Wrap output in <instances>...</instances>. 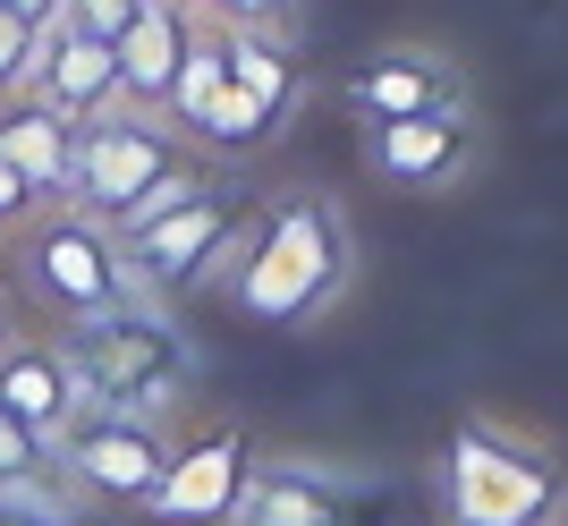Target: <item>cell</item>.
Here are the masks:
<instances>
[{"label":"cell","mask_w":568,"mask_h":526,"mask_svg":"<svg viewBox=\"0 0 568 526\" xmlns=\"http://www.w3.org/2000/svg\"><path fill=\"white\" fill-rule=\"evenodd\" d=\"M0 162L18 170L26 188H34V204H69V179H77V120H60L51 102L18 94L0 102Z\"/></svg>","instance_id":"obj_15"},{"label":"cell","mask_w":568,"mask_h":526,"mask_svg":"<svg viewBox=\"0 0 568 526\" xmlns=\"http://www.w3.org/2000/svg\"><path fill=\"white\" fill-rule=\"evenodd\" d=\"M221 77H230V102L246 111V144H255V153L281 136V128L297 120V102H306L297 34H221Z\"/></svg>","instance_id":"obj_12"},{"label":"cell","mask_w":568,"mask_h":526,"mask_svg":"<svg viewBox=\"0 0 568 526\" xmlns=\"http://www.w3.org/2000/svg\"><path fill=\"white\" fill-rule=\"evenodd\" d=\"M442 526H568V451L518 416L467 407L442 442Z\"/></svg>","instance_id":"obj_2"},{"label":"cell","mask_w":568,"mask_h":526,"mask_svg":"<svg viewBox=\"0 0 568 526\" xmlns=\"http://www.w3.org/2000/svg\"><path fill=\"white\" fill-rule=\"evenodd\" d=\"M187 43H195V18H179V9H144L128 34H119V102L128 111H162L170 85H179V69H187Z\"/></svg>","instance_id":"obj_16"},{"label":"cell","mask_w":568,"mask_h":526,"mask_svg":"<svg viewBox=\"0 0 568 526\" xmlns=\"http://www.w3.org/2000/svg\"><path fill=\"white\" fill-rule=\"evenodd\" d=\"M34 102H51L60 120H102V111H119V51L94 43V34H77V26H51L43 34V60H34V85H26Z\"/></svg>","instance_id":"obj_14"},{"label":"cell","mask_w":568,"mask_h":526,"mask_svg":"<svg viewBox=\"0 0 568 526\" xmlns=\"http://www.w3.org/2000/svg\"><path fill=\"white\" fill-rule=\"evenodd\" d=\"M60 348H69V374L85 391V407L153 416V425H179L195 407V383H204L195 340L153 297H136V306H119V314H94V323H69Z\"/></svg>","instance_id":"obj_3"},{"label":"cell","mask_w":568,"mask_h":526,"mask_svg":"<svg viewBox=\"0 0 568 526\" xmlns=\"http://www.w3.org/2000/svg\"><path fill=\"white\" fill-rule=\"evenodd\" d=\"M9 340H18V289L0 281V348H9Z\"/></svg>","instance_id":"obj_23"},{"label":"cell","mask_w":568,"mask_h":526,"mask_svg":"<svg viewBox=\"0 0 568 526\" xmlns=\"http://www.w3.org/2000/svg\"><path fill=\"white\" fill-rule=\"evenodd\" d=\"M18 289L60 323V332L144 297V281H136V263H128V246H119V230L94 221V213H77V204H51V213H34L18 230Z\"/></svg>","instance_id":"obj_4"},{"label":"cell","mask_w":568,"mask_h":526,"mask_svg":"<svg viewBox=\"0 0 568 526\" xmlns=\"http://www.w3.org/2000/svg\"><path fill=\"white\" fill-rule=\"evenodd\" d=\"M458 102H467V69H458V51H442V43H382L339 77V111H348L356 128L425 120V111H458Z\"/></svg>","instance_id":"obj_10"},{"label":"cell","mask_w":568,"mask_h":526,"mask_svg":"<svg viewBox=\"0 0 568 526\" xmlns=\"http://www.w3.org/2000/svg\"><path fill=\"white\" fill-rule=\"evenodd\" d=\"M18 26H34V34H51V26H69V0H0Z\"/></svg>","instance_id":"obj_22"},{"label":"cell","mask_w":568,"mask_h":526,"mask_svg":"<svg viewBox=\"0 0 568 526\" xmlns=\"http://www.w3.org/2000/svg\"><path fill=\"white\" fill-rule=\"evenodd\" d=\"M399 484L348 458H306V451H263L255 484L230 526H390Z\"/></svg>","instance_id":"obj_7"},{"label":"cell","mask_w":568,"mask_h":526,"mask_svg":"<svg viewBox=\"0 0 568 526\" xmlns=\"http://www.w3.org/2000/svg\"><path fill=\"white\" fill-rule=\"evenodd\" d=\"M34 60H43V34L0 9V102H18L26 85H34Z\"/></svg>","instance_id":"obj_19"},{"label":"cell","mask_w":568,"mask_h":526,"mask_svg":"<svg viewBox=\"0 0 568 526\" xmlns=\"http://www.w3.org/2000/svg\"><path fill=\"white\" fill-rule=\"evenodd\" d=\"M0 526H77V518H9V509H0Z\"/></svg>","instance_id":"obj_24"},{"label":"cell","mask_w":568,"mask_h":526,"mask_svg":"<svg viewBox=\"0 0 568 526\" xmlns=\"http://www.w3.org/2000/svg\"><path fill=\"white\" fill-rule=\"evenodd\" d=\"M144 9H179V18H195V0H144Z\"/></svg>","instance_id":"obj_25"},{"label":"cell","mask_w":568,"mask_h":526,"mask_svg":"<svg viewBox=\"0 0 568 526\" xmlns=\"http://www.w3.org/2000/svg\"><path fill=\"white\" fill-rule=\"evenodd\" d=\"M221 94V34L204 18H195V43H187V69H179V85H170V102H162V120L170 128H195L204 120V102Z\"/></svg>","instance_id":"obj_17"},{"label":"cell","mask_w":568,"mask_h":526,"mask_svg":"<svg viewBox=\"0 0 568 526\" xmlns=\"http://www.w3.org/2000/svg\"><path fill=\"white\" fill-rule=\"evenodd\" d=\"M179 170H187V128H170L162 111H128V102H119V111L77 128L69 204L111 221V230H128V221L153 204V188H170Z\"/></svg>","instance_id":"obj_6"},{"label":"cell","mask_w":568,"mask_h":526,"mask_svg":"<svg viewBox=\"0 0 568 526\" xmlns=\"http://www.w3.org/2000/svg\"><path fill=\"white\" fill-rule=\"evenodd\" d=\"M136 18H144V0H69V26L94 34V43H119Z\"/></svg>","instance_id":"obj_20"},{"label":"cell","mask_w":568,"mask_h":526,"mask_svg":"<svg viewBox=\"0 0 568 526\" xmlns=\"http://www.w3.org/2000/svg\"><path fill=\"white\" fill-rule=\"evenodd\" d=\"M255 458H263V442L246 425L187 433V442L170 451V476L153 484L144 518H162V526H230L237 502H246V484H255Z\"/></svg>","instance_id":"obj_11"},{"label":"cell","mask_w":568,"mask_h":526,"mask_svg":"<svg viewBox=\"0 0 568 526\" xmlns=\"http://www.w3.org/2000/svg\"><path fill=\"white\" fill-rule=\"evenodd\" d=\"M484 120H475V102L458 111H425V120H382L356 136V162L365 179L390 195H467L475 170H484Z\"/></svg>","instance_id":"obj_9"},{"label":"cell","mask_w":568,"mask_h":526,"mask_svg":"<svg viewBox=\"0 0 568 526\" xmlns=\"http://www.w3.org/2000/svg\"><path fill=\"white\" fill-rule=\"evenodd\" d=\"M195 18L221 34H297V0H195Z\"/></svg>","instance_id":"obj_18"},{"label":"cell","mask_w":568,"mask_h":526,"mask_svg":"<svg viewBox=\"0 0 568 526\" xmlns=\"http://www.w3.org/2000/svg\"><path fill=\"white\" fill-rule=\"evenodd\" d=\"M77 407H85V391H77L69 348H60V340L18 332L9 348H0V416H18V425L43 442V451L77 425Z\"/></svg>","instance_id":"obj_13"},{"label":"cell","mask_w":568,"mask_h":526,"mask_svg":"<svg viewBox=\"0 0 568 526\" xmlns=\"http://www.w3.org/2000/svg\"><path fill=\"white\" fill-rule=\"evenodd\" d=\"M34 213H43V204H34V188H26L18 170L0 162V239H18V230H26Z\"/></svg>","instance_id":"obj_21"},{"label":"cell","mask_w":568,"mask_h":526,"mask_svg":"<svg viewBox=\"0 0 568 526\" xmlns=\"http://www.w3.org/2000/svg\"><path fill=\"white\" fill-rule=\"evenodd\" d=\"M170 451H179V425L119 416V407H77V425L51 442V467L69 476L77 502L144 509V502H153V484L170 476Z\"/></svg>","instance_id":"obj_8"},{"label":"cell","mask_w":568,"mask_h":526,"mask_svg":"<svg viewBox=\"0 0 568 526\" xmlns=\"http://www.w3.org/2000/svg\"><path fill=\"white\" fill-rule=\"evenodd\" d=\"M246 221H255V195L230 188V179H204V188H187L179 204H162L153 221L119 230V246L136 263L144 297H153V306H179L195 289H221L237 239H246Z\"/></svg>","instance_id":"obj_5"},{"label":"cell","mask_w":568,"mask_h":526,"mask_svg":"<svg viewBox=\"0 0 568 526\" xmlns=\"http://www.w3.org/2000/svg\"><path fill=\"white\" fill-rule=\"evenodd\" d=\"M221 297H230V314H246L263 332L332 323L356 297V230L339 213V195H323V188L263 195L230 272H221Z\"/></svg>","instance_id":"obj_1"}]
</instances>
